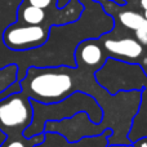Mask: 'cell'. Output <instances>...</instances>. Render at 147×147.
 <instances>
[{"instance_id":"cell-7","label":"cell","mask_w":147,"mask_h":147,"mask_svg":"<svg viewBox=\"0 0 147 147\" xmlns=\"http://www.w3.org/2000/svg\"><path fill=\"white\" fill-rule=\"evenodd\" d=\"M75 66L81 71L88 74H96L99 70L109 54L105 51L103 45L96 39H85L80 41L75 49Z\"/></svg>"},{"instance_id":"cell-5","label":"cell","mask_w":147,"mask_h":147,"mask_svg":"<svg viewBox=\"0 0 147 147\" xmlns=\"http://www.w3.org/2000/svg\"><path fill=\"white\" fill-rule=\"evenodd\" d=\"M51 26L26 25L16 21L3 32V43L8 49L14 52H28L39 49L48 41Z\"/></svg>"},{"instance_id":"cell-10","label":"cell","mask_w":147,"mask_h":147,"mask_svg":"<svg viewBox=\"0 0 147 147\" xmlns=\"http://www.w3.org/2000/svg\"><path fill=\"white\" fill-rule=\"evenodd\" d=\"M147 136V85L141 90V102L137 114L133 117V123L130 130L128 133V138L130 142H136L137 140Z\"/></svg>"},{"instance_id":"cell-22","label":"cell","mask_w":147,"mask_h":147,"mask_svg":"<svg viewBox=\"0 0 147 147\" xmlns=\"http://www.w3.org/2000/svg\"><path fill=\"white\" fill-rule=\"evenodd\" d=\"M123 1H124V0H123Z\"/></svg>"},{"instance_id":"cell-18","label":"cell","mask_w":147,"mask_h":147,"mask_svg":"<svg viewBox=\"0 0 147 147\" xmlns=\"http://www.w3.org/2000/svg\"><path fill=\"white\" fill-rule=\"evenodd\" d=\"M107 147H134L133 143H116V145H109Z\"/></svg>"},{"instance_id":"cell-16","label":"cell","mask_w":147,"mask_h":147,"mask_svg":"<svg viewBox=\"0 0 147 147\" xmlns=\"http://www.w3.org/2000/svg\"><path fill=\"white\" fill-rule=\"evenodd\" d=\"M134 35H136V39H137L143 47L147 45V20H145V22L134 31Z\"/></svg>"},{"instance_id":"cell-6","label":"cell","mask_w":147,"mask_h":147,"mask_svg":"<svg viewBox=\"0 0 147 147\" xmlns=\"http://www.w3.org/2000/svg\"><path fill=\"white\" fill-rule=\"evenodd\" d=\"M109 129V128H107ZM106 130V128L99 123L96 124L90 120L88 114L84 111L78 112L71 117L62 120H49L44 125V132L58 133L63 136L69 142H78L86 137H96Z\"/></svg>"},{"instance_id":"cell-3","label":"cell","mask_w":147,"mask_h":147,"mask_svg":"<svg viewBox=\"0 0 147 147\" xmlns=\"http://www.w3.org/2000/svg\"><path fill=\"white\" fill-rule=\"evenodd\" d=\"M96 81L109 94L142 90L147 85V72L141 65L109 57L94 74Z\"/></svg>"},{"instance_id":"cell-8","label":"cell","mask_w":147,"mask_h":147,"mask_svg":"<svg viewBox=\"0 0 147 147\" xmlns=\"http://www.w3.org/2000/svg\"><path fill=\"white\" fill-rule=\"evenodd\" d=\"M103 48L107 52L109 57L116 59H121L125 62L137 63L142 58L143 45L133 38H121V39H105Z\"/></svg>"},{"instance_id":"cell-12","label":"cell","mask_w":147,"mask_h":147,"mask_svg":"<svg viewBox=\"0 0 147 147\" xmlns=\"http://www.w3.org/2000/svg\"><path fill=\"white\" fill-rule=\"evenodd\" d=\"M45 140V132L35 134L32 137H26L23 134L20 136H9L0 145V147H36L44 142Z\"/></svg>"},{"instance_id":"cell-13","label":"cell","mask_w":147,"mask_h":147,"mask_svg":"<svg viewBox=\"0 0 147 147\" xmlns=\"http://www.w3.org/2000/svg\"><path fill=\"white\" fill-rule=\"evenodd\" d=\"M117 20L124 26L125 28H129L132 31H136L143 22H145V16L134 10H123L117 14Z\"/></svg>"},{"instance_id":"cell-17","label":"cell","mask_w":147,"mask_h":147,"mask_svg":"<svg viewBox=\"0 0 147 147\" xmlns=\"http://www.w3.org/2000/svg\"><path fill=\"white\" fill-rule=\"evenodd\" d=\"M133 146L134 147H147V136L137 140L136 142H133Z\"/></svg>"},{"instance_id":"cell-2","label":"cell","mask_w":147,"mask_h":147,"mask_svg":"<svg viewBox=\"0 0 147 147\" xmlns=\"http://www.w3.org/2000/svg\"><path fill=\"white\" fill-rule=\"evenodd\" d=\"M34 109V119L30 127L23 132V136L32 137L39 133H44V125L49 120H62L71 117L78 112H86L90 120L96 124H99L103 117L101 105L92 94L85 92L76 90L70 94L63 101L56 103H40L36 101H31Z\"/></svg>"},{"instance_id":"cell-19","label":"cell","mask_w":147,"mask_h":147,"mask_svg":"<svg viewBox=\"0 0 147 147\" xmlns=\"http://www.w3.org/2000/svg\"><path fill=\"white\" fill-rule=\"evenodd\" d=\"M140 5L143 10L147 9V0H140Z\"/></svg>"},{"instance_id":"cell-15","label":"cell","mask_w":147,"mask_h":147,"mask_svg":"<svg viewBox=\"0 0 147 147\" xmlns=\"http://www.w3.org/2000/svg\"><path fill=\"white\" fill-rule=\"evenodd\" d=\"M22 1L34 5V7H38V8H41V9L48 10V9H51L52 7H57L58 0H22Z\"/></svg>"},{"instance_id":"cell-9","label":"cell","mask_w":147,"mask_h":147,"mask_svg":"<svg viewBox=\"0 0 147 147\" xmlns=\"http://www.w3.org/2000/svg\"><path fill=\"white\" fill-rule=\"evenodd\" d=\"M112 134V130L106 129L102 134L96 137H86L78 142H69L63 136L58 133L45 132V140L43 143L38 145L36 147H107V137Z\"/></svg>"},{"instance_id":"cell-21","label":"cell","mask_w":147,"mask_h":147,"mask_svg":"<svg viewBox=\"0 0 147 147\" xmlns=\"http://www.w3.org/2000/svg\"><path fill=\"white\" fill-rule=\"evenodd\" d=\"M143 16H145V18L147 20V9H145V12H143Z\"/></svg>"},{"instance_id":"cell-14","label":"cell","mask_w":147,"mask_h":147,"mask_svg":"<svg viewBox=\"0 0 147 147\" xmlns=\"http://www.w3.org/2000/svg\"><path fill=\"white\" fill-rule=\"evenodd\" d=\"M18 81V66L9 63L0 69V93L7 90L12 84Z\"/></svg>"},{"instance_id":"cell-1","label":"cell","mask_w":147,"mask_h":147,"mask_svg":"<svg viewBox=\"0 0 147 147\" xmlns=\"http://www.w3.org/2000/svg\"><path fill=\"white\" fill-rule=\"evenodd\" d=\"M21 90L31 101L56 103L76 90L97 96L101 86L97 85L94 74L81 71L76 66H30L21 79Z\"/></svg>"},{"instance_id":"cell-11","label":"cell","mask_w":147,"mask_h":147,"mask_svg":"<svg viewBox=\"0 0 147 147\" xmlns=\"http://www.w3.org/2000/svg\"><path fill=\"white\" fill-rule=\"evenodd\" d=\"M48 13L45 9L34 7L31 4L22 1L17 9V22L26 25H43L47 23ZM49 25V23H47ZM51 26V25H49Z\"/></svg>"},{"instance_id":"cell-20","label":"cell","mask_w":147,"mask_h":147,"mask_svg":"<svg viewBox=\"0 0 147 147\" xmlns=\"http://www.w3.org/2000/svg\"><path fill=\"white\" fill-rule=\"evenodd\" d=\"M143 65H145V67H143V69H145V71L147 72V58L143 59Z\"/></svg>"},{"instance_id":"cell-4","label":"cell","mask_w":147,"mask_h":147,"mask_svg":"<svg viewBox=\"0 0 147 147\" xmlns=\"http://www.w3.org/2000/svg\"><path fill=\"white\" fill-rule=\"evenodd\" d=\"M34 119L31 99L22 90L0 99V130L9 136L23 134Z\"/></svg>"}]
</instances>
